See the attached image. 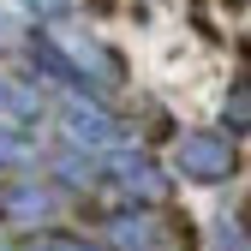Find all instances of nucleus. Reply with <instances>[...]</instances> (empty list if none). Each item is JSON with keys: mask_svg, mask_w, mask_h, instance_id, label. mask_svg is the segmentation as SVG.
<instances>
[{"mask_svg": "<svg viewBox=\"0 0 251 251\" xmlns=\"http://www.w3.org/2000/svg\"><path fill=\"white\" fill-rule=\"evenodd\" d=\"M179 168H185V174H198V179H222V174L233 168V155H227V144H222V138L198 132V138H185V150H179Z\"/></svg>", "mask_w": 251, "mask_h": 251, "instance_id": "nucleus-1", "label": "nucleus"}, {"mask_svg": "<svg viewBox=\"0 0 251 251\" xmlns=\"http://www.w3.org/2000/svg\"><path fill=\"white\" fill-rule=\"evenodd\" d=\"M30 6H42V12L54 18V12H66V0H30Z\"/></svg>", "mask_w": 251, "mask_h": 251, "instance_id": "nucleus-2", "label": "nucleus"}, {"mask_svg": "<svg viewBox=\"0 0 251 251\" xmlns=\"http://www.w3.org/2000/svg\"><path fill=\"white\" fill-rule=\"evenodd\" d=\"M0 155H18V144H12V138H0Z\"/></svg>", "mask_w": 251, "mask_h": 251, "instance_id": "nucleus-3", "label": "nucleus"}, {"mask_svg": "<svg viewBox=\"0 0 251 251\" xmlns=\"http://www.w3.org/2000/svg\"><path fill=\"white\" fill-rule=\"evenodd\" d=\"M0 30H6V24H0Z\"/></svg>", "mask_w": 251, "mask_h": 251, "instance_id": "nucleus-4", "label": "nucleus"}]
</instances>
